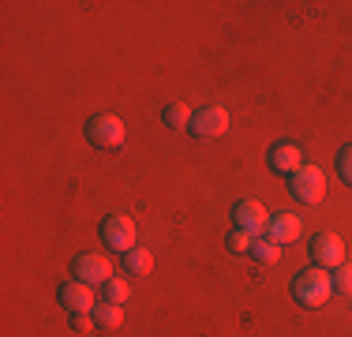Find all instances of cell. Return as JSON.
I'll return each instance as SVG.
<instances>
[{
	"mask_svg": "<svg viewBox=\"0 0 352 337\" xmlns=\"http://www.w3.org/2000/svg\"><path fill=\"white\" fill-rule=\"evenodd\" d=\"M333 296V281H330V270L322 266H307L292 277V300L307 311H318L326 307V300Z\"/></svg>",
	"mask_w": 352,
	"mask_h": 337,
	"instance_id": "obj_1",
	"label": "cell"
},
{
	"mask_svg": "<svg viewBox=\"0 0 352 337\" xmlns=\"http://www.w3.org/2000/svg\"><path fill=\"white\" fill-rule=\"evenodd\" d=\"M289 195L296 202H304V206H318L326 195V176L318 165H300L296 173L289 176Z\"/></svg>",
	"mask_w": 352,
	"mask_h": 337,
	"instance_id": "obj_2",
	"label": "cell"
},
{
	"mask_svg": "<svg viewBox=\"0 0 352 337\" xmlns=\"http://www.w3.org/2000/svg\"><path fill=\"white\" fill-rule=\"evenodd\" d=\"M87 139H90V146H98V150H116L124 139H128V128H124L120 116L98 113V116L87 120Z\"/></svg>",
	"mask_w": 352,
	"mask_h": 337,
	"instance_id": "obj_3",
	"label": "cell"
},
{
	"mask_svg": "<svg viewBox=\"0 0 352 337\" xmlns=\"http://www.w3.org/2000/svg\"><path fill=\"white\" fill-rule=\"evenodd\" d=\"M102 243L105 248H113V251H131L135 248V221H131L128 214H105L102 217Z\"/></svg>",
	"mask_w": 352,
	"mask_h": 337,
	"instance_id": "obj_4",
	"label": "cell"
},
{
	"mask_svg": "<svg viewBox=\"0 0 352 337\" xmlns=\"http://www.w3.org/2000/svg\"><path fill=\"white\" fill-rule=\"evenodd\" d=\"M188 131L195 139H221L229 131V109L225 105H203L199 113H191V124Z\"/></svg>",
	"mask_w": 352,
	"mask_h": 337,
	"instance_id": "obj_5",
	"label": "cell"
},
{
	"mask_svg": "<svg viewBox=\"0 0 352 337\" xmlns=\"http://www.w3.org/2000/svg\"><path fill=\"white\" fill-rule=\"evenodd\" d=\"M72 277L82 285H105L113 277V263L98 251H82V255L72 259Z\"/></svg>",
	"mask_w": 352,
	"mask_h": 337,
	"instance_id": "obj_6",
	"label": "cell"
},
{
	"mask_svg": "<svg viewBox=\"0 0 352 337\" xmlns=\"http://www.w3.org/2000/svg\"><path fill=\"white\" fill-rule=\"evenodd\" d=\"M307 251H311V263L322 266V270H338L345 263V243H341L338 232H315Z\"/></svg>",
	"mask_w": 352,
	"mask_h": 337,
	"instance_id": "obj_7",
	"label": "cell"
},
{
	"mask_svg": "<svg viewBox=\"0 0 352 337\" xmlns=\"http://www.w3.org/2000/svg\"><path fill=\"white\" fill-rule=\"evenodd\" d=\"M232 225L236 229H248V232H255V236H263L266 232V225H270V214H266V206L263 202H255V199H240V202H232Z\"/></svg>",
	"mask_w": 352,
	"mask_h": 337,
	"instance_id": "obj_8",
	"label": "cell"
},
{
	"mask_svg": "<svg viewBox=\"0 0 352 337\" xmlns=\"http://www.w3.org/2000/svg\"><path fill=\"white\" fill-rule=\"evenodd\" d=\"M266 165H270L278 176H292L300 165H304V150H300L292 139H281V142H274V146L266 150Z\"/></svg>",
	"mask_w": 352,
	"mask_h": 337,
	"instance_id": "obj_9",
	"label": "cell"
},
{
	"mask_svg": "<svg viewBox=\"0 0 352 337\" xmlns=\"http://www.w3.org/2000/svg\"><path fill=\"white\" fill-rule=\"evenodd\" d=\"M56 300H60V307H68L72 315H79V311H94L98 303H94V292H90V285H82V281H64L60 289H56Z\"/></svg>",
	"mask_w": 352,
	"mask_h": 337,
	"instance_id": "obj_10",
	"label": "cell"
},
{
	"mask_svg": "<svg viewBox=\"0 0 352 337\" xmlns=\"http://www.w3.org/2000/svg\"><path fill=\"white\" fill-rule=\"evenodd\" d=\"M263 236H270L274 243H292L300 236V217H292V214H270V225H266Z\"/></svg>",
	"mask_w": 352,
	"mask_h": 337,
	"instance_id": "obj_11",
	"label": "cell"
},
{
	"mask_svg": "<svg viewBox=\"0 0 352 337\" xmlns=\"http://www.w3.org/2000/svg\"><path fill=\"white\" fill-rule=\"evenodd\" d=\"M120 266H124V274H131V277H146L150 270H154V255H150V248H131L120 255Z\"/></svg>",
	"mask_w": 352,
	"mask_h": 337,
	"instance_id": "obj_12",
	"label": "cell"
},
{
	"mask_svg": "<svg viewBox=\"0 0 352 337\" xmlns=\"http://www.w3.org/2000/svg\"><path fill=\"white\" fill-rule=\"evenodd\" d=\"M90 318H94L98 330H116V326L124 323V307L120 303H98V307L90 311Z\"/></svg>",
	"mask_w": 352,
	"mask_h": 337,
	"instance_id": "obj_13",
	"label": "cell"
},
{
	"mask_svg": "<svg viewBox=\"0 0 352 337\" xmlns=\"http://www.w3.org/2000/svg\"><path fill=\"white\" fill-rule=\"evenodd\" d=\"M251 259H255V263H278L281 259V243H274L270 236H255V243H251V251H248Z\"/></svg>",
	"mask_w": 352,
	"mask_h": 337,
	"instance_id": "obj_14",
	"label": "cell"
},
{
	"mask_svg": "<svg viewBox=\"0 0 352 337\" xmlns=\"http://www.w3.org/2000/svg\"><path fill=\"white\" fill-rule=\"evenodd\" d=\"M162 120L169 124V128H188V124H191V109L184 105V101H173V105L162 109Z\"/></svg>",
	"mask_w": 352,
	"mask_h": 337,
	"instance_id": "obj_15",
	"label": "cell"
},
{
	"mask_svg": "<svg viewBox=\"0 0 352 337\" xmlns=\"http://www.w3.org/2000/svg\"><path fill=\"white\" fill-rule=\"evenodd\" d=\"M102 296H105V303H128V296H131V289H128V281H120V277H109V281L102 285Z\"/></svg>",
	"mask_w": 352,
	"mask_h": 337,
	"instance_id": "obj_16",
	"label": "cell"
},
{
	"mask_svg": "<svg viewBox=\"0 0 352 337\" xmlns=\"http://www.w3.org/2000/svg\"><path fill=\"white\" fill-rule=\"evenodd\" d=\"M251 243H255V232L236 229V225L229 229V236H225V248H229V251H236V255H244V251H251Z\"/></svg>",
	"mask_w": 352,
	"mask_h": 337,
	"instance_id": "obj_17",
	"label": "cell"
},
{
	"mask_svg": "<svg viewBox=\"0 0 352 337\" xmlns=\"http://www.w3.org/2000/svg\"><path fill=\"white\" fill-rule=\"evenodd\" d=\"M330 281H333V292H341V296H352V266H349V263H341L338 270H333Z\"/></svg>",
	"mask_w": 352,
	"mask_h": 337,
	"instance_id": "obj_18",
	"label": "cell"
},
{
	"mask_svg": "<svg viewBox=\"0 0 352 337\" xmlns=\"http://www.w3.org/2000/svg\"><path fill=\"white\" fill-rule=\"evenodd\" d=\"M338 176H341L345 184H352V142L338 150Z\"/></svg>",
	"mask_w": 352,
	"mask_h": 337,
	"instance_id": "obj_19",
	"label": "cell"
},
{
	"mask_svg": "<svg viewBox=\"0 0 352 337\" xmlns=\"http://www.w3.org/2000/svg\"><path fill=\"white\" fill-rule=\"evenodd\" d=\"M90 326H94V318H90L87 311H79V315H72V330H75V334H87Z\"/></svg>",
	"mask_w": 352,
	"mask_h": 337,
	"instance_id": "obj_20",
	"label": "cell"
}]
</instances>
